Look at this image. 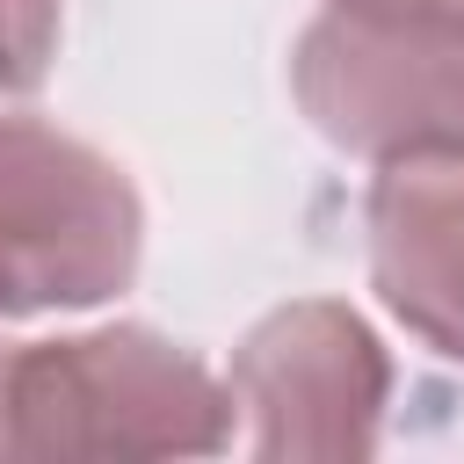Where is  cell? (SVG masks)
<instances>
[{
	"label": "cell",
	"instance_id": "cell-3",
	"mask_svg": "<svg viewBox=\"0 0 464 464\" xmlns=\"http://www.w3.org/2000/svg\"><path fill=\"white\" fill-rule=\"evenodd\" d=\"M246 384L268 413L261 450H362L384 370L355 319L304 304V312L276 319L268 334H254Z\"/></svg>",
	"mask_w": 464,
	"mask_h": 464
},
{
	"label": "cell",
	"instance_id": "cell-4",
	"mask_svg": "<svg viewBox=\"0 0 464 464\" xmlns=\"http://www.w3.org/2000/svg\"><path fill=\"white\" fill-rule=\"evenodd\" d=\"M51 0H0V87H29L44 72Z\"/></svg>",
	"mask_w": 464,
	"mask_h": 464
},
{
	"label": "cell",
	"instance_id": "cell-1",
	"mask_svg": "<svg viewBox=\"0 0 464 464\" xmlns=\"http://www.w3.org/2000/svg\"><path fill=\"white\" fill-rule=\"evenodd\" d=\"M7 450H218V392L152 334L58 341L7 362Z\"/></svg>",
	"mask_w": 464,
	"mask_h": 464
},
{
	"label": "cell",
	"instance_id": "cell-2",
	"mask_svg": "<svg viewBox=\"0 0 464 464\" xmlns=\"http://www.w3.org/2000/svg\"><path fill=\"white\" fill-rule=\"evenodd\" d=\"M0 312L87 304L130 276V188L36 123H0Z\"/></svg>",
	"mask_w": 464,
	"mask_h": 464
}]
</instances>
